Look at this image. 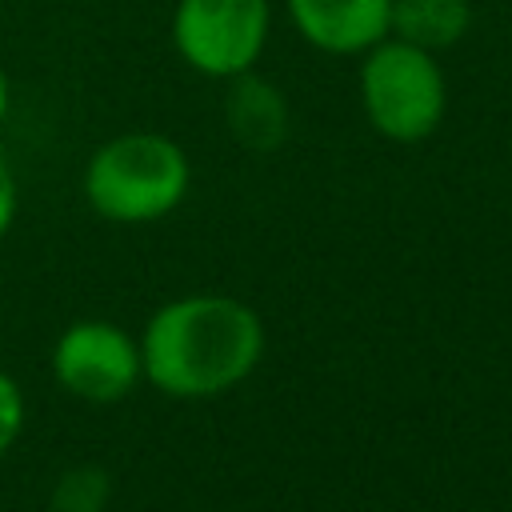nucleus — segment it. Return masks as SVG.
Masks as SVG:
<instances>
[{"label": "nucleus", "instance_id": "f257e3e1", "mask_svg": "<svg viewBox=\"0 0 512 512\" xmlns=\"http://www.w3.org/2000/svg\"><path fill=\"white\" fill-rule=\"evenodd\" d=\"M264 320L228 292L164 300L140 332L144 380L172 400H212L240 388L264 360Z\"/></svg>", "mask_w": 512, "mask_h": 512}, {"label": "nucleus", "instance_id": "9b49d317", "mask_svg": "<svg viewBox=\"0 0 512 512\" xmlns=\"http://www.w3.org/2000/svg\"><path fill=\"white\" fill-rule=\"evenodd\" d=\"M16 208H20V188H16V172L0 152V240L8 236V228L16 224Z\"/></svg>", "mask_w": 512, "mask_h": 512}, {"label": "nucleus", "instance_id": "9d476101", "mask_svg": "<svg viewBox=\"0 0 512 512\" xmlns=\"http://www.w3.org/2000/svg\"><path fill=\"white\" fill-rule=\"evenodd\" d=\"M20 432H24V392H20L16 376H8L0 368V460L16 448Z\"/></svg>", "mask_w": 512, "mask_h": 512}, {"label": "nucleus", "instance_id": "1a4fd4ad", "mask_svg": "<svg viewBox=\"0 0 512 512\" xmlns=\"http://www.w3.org/2000/svg\"><path fill=\"white\" fill-rule=\"evenodd\" d=\"M112 492H116L112 472L104 464L84 460L56 476V484L48 492V512H104Z\"/></svg>", "mask_w": 512, "mask_h": 512}, {"label": "nucleus", "instance_id": "6e6552de", "mask_svg": "<svg viewBox=\"0 0 512 512\" xmlns=\"http://www.w3.org/2000/svg\"><path fill=\"white\" fill-rule=\"evenodd\" d=\"M472 24L468 0H392V36L440 52L452 48Z\"/></svg>", "mask_w": 512, "mask_h": 512}, {"label": "nucleus", "instance_id": "20e7f679", "mask_svg": "<svg viewBox=\"0 0 512 512\" xmlns=\"http://www.w3.org/2000/svg\"><path fill=\"white\" fill-rule=\"evenodd\" d=\"M268 28V0H176L172 48L192 72L208 80H232L256 68Z\"/></svg>", "mask_w": 512, "mask_h": 512}, {"label": "nucleus", "instance_id": "7ed1b4c3", "mask_svg": "<svg viewBox=\"0 0 512 512\" xmlns=\"http://www.w3.org/2000/svg\"><path fill=\"white\" fill-rule=\"evenodd\" d=\"M360 104L368 124L392 144L428 140L448 108V84L436 52L416 48L400 36H384L364 52L360 64Z\"/></svg>", "mask_w": 512, "mask_h": 512}, {"label": "nucleus", "instance_id": "423d86ee", "mask_svg": "<svg viewBox=\"0 0 512 512\" xmlns=\"http://www.w3.org/2000/svg\"><path fill=\"white\" fill-rule=\"evenodd\" d=\"M292 28L328 56H364L392 32V0H284Z\"/></svg>", "mask_w": 512, "mask_h": 512}, {"label": "nucleus", "instance_id": "f8f14e48", "mask_svg": "<svg viewBox=\"0 0 512 512\" xmlns=\"http://www.w3.org/2000/svg\"><path fill=\"white\" fill-rule=\"evenodd\" d=\"M8 104H12V84H8V72H4V64H0V124H4V116H8Z\"/></svg>", "mask_w": 512, "mask_h": 512}, {"label": "nucleus", "instance_id": "0eeeda50", "mask_svg": "<svg viewBox=\"0 0 512 512\" xmlns=\"http://www.w3.org/2000/svg\"><path fill=\"white\" fill-rule=\"evenodd\" d=\"M224 120H228L232 140H240L252 152H272L288 136V100L264 76L240 72L228 80Z\"/></svg>", "mask_w": 512, "mask_h": 512}, {"label": "nucleus", "instance_id": "39448f33", "mask_svg": "<svg viewBox=\"0 0 512 512\" xmlns=\"http://www.w3.org/2000/svg\"><path fill=\"white\" fill-rule=\"evenodd\" d=\"M56 384L84 404H116L140 380V340L112 320H72L52 344Z\"/></svg>", "mask_w": 512, "mask_h": 512}, {"label": "nucleus", "instance_id": "f03ea898", "mask_svg": "<svg viewBox=\"0 0 512 512\" xmlns=\"http://www.w3.org/2000/svg\"><path fill=\"white\" fill-rule=\"evenodd\" d=\"M188 152L164 132H120L104 140L80 176L88 208L108 224H156L188 196Z\"/></svg>", "mask_w": 512, "mask_h": 512}]
</instances>
